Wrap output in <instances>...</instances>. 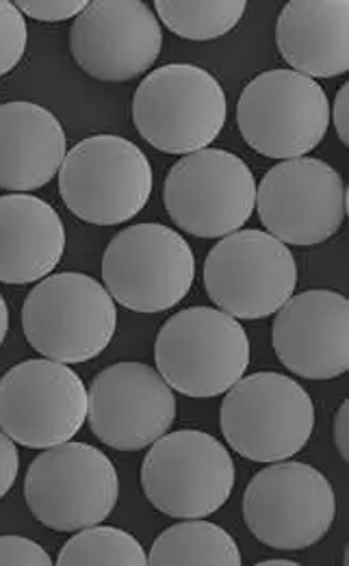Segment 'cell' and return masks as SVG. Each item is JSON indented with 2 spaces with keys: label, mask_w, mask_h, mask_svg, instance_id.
<instances>
[{
  "label": "cell",
  "mask_w": 349,
  "mask_h": 566,
  "mask_svg": "<svg viewBox=\"0 0 349 566\" xmlns=\"http://www.w3.org/2000/svg\"><path fill=\"white\" fill-rule=\"evenodd\" d=\"M159 20L182 40L211 42L229 35L245 15V0H157Z\"/></svg>",
  "instance_id": "obj_22"
},
{
  "label": "cell",
  "mask_w": 349,
  "mask_h": 566,
  "mask_svg": "<svg viewBox=\"0 0 349 566\" xmlns=\"http://www.w3.org/2000/svg\"><path fill=\"white\" fill-rule=\"evenodd\" d=\"M29 29L15 2L0 0V78L7 76L27 51Z\"/></svg>",
  "instance_id": "obj_24"
},
{
  "label": "cell",
  "mask_w": 349,
  "mask_h": 566,
  "mask_svg": "<svg viewBox=\"0 0 349 566\" xmlns=\"http://www.w3.org/2000/svg\"><path fill=\"white\" fill-rule=\"evenodd\" d=\"M229 117L220 81L200 65L168 63L150 72L133 96V124L152 148L191 155L209 148Z\"/></svg>",
  "instance_id": "obj_1"
},
{
  "label": "cell",
  "mask_w": 349,
  "mask_h": 566,
  "mask_svg": "<svg viewBox=\"0 0 349 566\" xmlns=\"http://www.w3.org/2000/svg\"><path fill=\"white\" fill-rule=\"evenodd\" d=\"M0 565L49 566L53 558L31 538L0 536Z\"/></svg>",
  "instance_id": "obj_25"
},
{
  "label": "cell",
  "mask_w": 349,
  "mask_h": 566,
  "mask_svg": "<svg viewBox=\"0 0 349 566\" xmlns=\"http://www.w3.org/2000/svg\"><path fill=\"white\" fill-rule=\"evenodd\" d=\"M103 281L114 302L133 313H163L180 304L195 281L187 239L163 224L124 228L103 254Z\"/></svg>",
  "instance_id": "obj_8"
},
{
  "label": "cell",
  "mask_w": 349,
  "mask_h": 566,
  "mask_svg": "<svg viewBox=\"0 0 349 566\" xmlns=\"http://www.w3.org/2000/svg\"><path fill=\"white\" fill-rule=\"evenodd\" d=\"M89 2L87 0H18L15 7L22 15L40 22H63L76 18Z\"/></svg>",
  "instance_id": "obj_26"
},
{
  "label": "cell",
  "mask_w": 349,
  "mask_h": 566,
  "mask_svg": "<svg viewBox=\"0 0 349 566\" xmlns=\"http://www.w3.org/2000/svg\"><path fill=\"white\" fill-rule=\"evenodd\" d=\"M70 51L96 81L126 83L155 65L163 51V29L141 0H94L74 18Z\"/></svg>",
  "instance_id": "obj_15"
},
{
  "label": "cell",
  "mask_w": 349,
  "mask_h": 566,
  "mask_svg": "<svg viewBox=\"0 0 349 566\" xmlns=\"http://www.w3.org/2000/svg\"><path fill=\"white\" fill-rule=\"evenodd\" d=\"M297 566V563H292V560H265V563H261V566Z\"/></svg>",
  "instance_id": "obj_31"
},
{
  "label": "cell",
  "mask_w": 349,
  "mask_h": 566,
  "mask_svg": "<svg viewBox=\"0 0 349 566\" xmlns=\"http://www.w3.org/2000/svg\"><path fill=\"white\" fill-rule=\"evenodd\" d=\"M116 328V302L107 286L78 272L46 276L31 289L22 306L29 345L63 365L98 358L114 340Z\"/></svg>",
  "instance_id": "obj_2"
},
{
  "label": "cell",
  "mask_w": 349,
  "mask_h": 566,
  "mask_svg": "<svg viewBox=\"0 0 349 566\" xmlns=\"http://www.w3.org/2000/svg\"><path fill=\"white\" fill-rule=\"evenodd\" d=\"M236 126L245 144L269 159L308 157L330 126L324 87L293 70L254 76L236 101Z\"/></svg>",
  "instance_id": "obj_5"
},
{
  "label": "cell",
  "mask_w": 349,
  "mask_h": 566,
  "mask_svg": "<svg viewBox=\"0 0 349 566\" xmlns=\"http://www.w3.org/2000/svg\"><path fill=\"white\" fill-rule=\"evenodd\" d=\"M332 439L337 446L339 455L348 462L349 460V401L346 399L335 417V430H332Z\"/></svg>",
  "instance_id": "obj_29"
},
{
  "label": "cell",
  "mask_w": 349,
  "mask_h": 566,
  "mask_svg": "<svg viewBox=\"0 0 349 566\" xmlns=\"http://www.w3.org/2000/svg\"><path fill=\"white\" fill-rule=\"evenodd\" d=\"M141 489L155 509L172 518H207L233 495V455L202 430H176L150 446Z\"/></svg>",
  "instance_id": "obj_10"
},
{
  "label": "cell",
  "mask_w": 349,
  "mask_h": 566,
  "mask_svg": "<svg viewBox=\"0 0 349 566\" xmlns=\"http://www.w3.org/2000/svg\"><path fill=\"white\" fill-rule=\"evenodd\" d=\"M337 516L330 480L306 462H274L243 493V521L256 541L281 552L319 543Z\"/></svg>",
  "instance_id": "obj_9"
},
{
  "label": "cell",
  "mask_w": 349,
  "mask_h": 566,
  "mask_svg": "<svg viewBox=\"0 0 349 566\" xmlns=\"http://www.w3.org/2000/svg\"><path fill=\"white\" fill-rule=\"evenodd\" d=\"M89 428L117 452L150 448L172 428L174 389L146 363H116L89 387Z\"/></svg>",
  "instance_id": "obj_16"
},
{
  "label": "cell",
  "mask_w": 349,
  "mask_h": 566,
  "mask_svg": "<svg viewBox=\"0 0 349 566\" xmlns=\"http://www.w3.org/2000/svg\"><path fill=\"white\" fill-rule=\"evenodd\" d=\"M31 514L55 532H78L112 516L119 478L109 455L87 443H61L40 453L24 478Z\"/></svg>",
  "instance_id": "obj_7"
},
{
  "label": "cell",
  "mask_w": 349,
  "mask_h": 566,
  "mask_svg": "<svg viewBox=\"0 0 349 566\" xmlns=\"http://www.w3.org/2000/svg\"><path fill=\"white\" fill-rule=\"evenodd\" d=\"M332 124L341 144L349 146V83H343L337 94V101L332 107Z\"/></svg>",
  "instance_id": "obj_28"
},
{
  "label": "cell",
  "mask_w": 349,
  "mask_h": 566,
  "mask_svg": "<svg viewBox=\"0 0 349 566\" xmlns=\"http://www.w3.org/2000/svg\"><path fill=\"white\" fill-rule=\"evenodd\" d=\"M168 216L182 232L222 239L247 224L256 205V180L229 150L204 148L174 164L163 187Z\"/></svg>",
  "instance_id": "obj_13"
},
{
  "label": "cell",
  "mask_w": 349,
  "mask_h": 566,
  "mask_svg": "<svg viewBox=\"0 0 349 566\" xmlns=\"http://www.w3.org/2000/svg\"><path fill=\"white\" fill-rule=\"evenodd\" d=\"M276 46L293 72L335 78L349 70L348 0H292L276 22Z\"/></svg>",
  "instance_id": "obj_19"
},
{
  "label": "cell",
  "mask_w": 349,
  "mask_h": 566,
  "mask_svg": "<svg viewBox=\"0 0 349 566\" xmlns=\"http://www.w3.org/2000/svg\"><path fill=\"white\" fill-rule=\"evenodd\" d=\"M59 566L85 565H148V556L141 543L119 530L109 525H92L78 530L59 552Z\"/></svg>",
  "instance_id": "obj_23"
},
{
  "label": "cell",
  "mask_w": 349,
  "mask_h": 566,
  "mask_svg": "<svg viewBox=\"0 0 349 566\" xmlns=\"http://www.w3.org/2000/svg\"><path fill=\"white\" fill-rule=\"evenodd\" d=\"M204 286L220 311L234 319L274 315L297 284L289 245L261 230H236L218 241L204 261Z\"/></svg>",
  "instance_id": "obj_12"
},
{
  "label": "cell",
  "mask_w": 349,
  "mask_h": 566,
  "mask_svg": "<svg viewBox=\"0 0 349 566\" xmlns=\"http://www.w3.org/2000/svg\"><path fill=\"white\" fill-rule=\"evenodd\" d=\"M20 471V453L15 443L0 430V500L11 491Z\"/></svg>",
  "instance_id": "obj_27"
},
{
  "label": "cell",
  "mask_w": 349,
  "mask_h": 566,
  "mask_svg": "<svg viewBox=\"0 0 349 566\" xmlns=\"http://www.w3.org/2000/svg\"><path fill=\"white\" fill-rule=\"evenodd\" d=\"M152 178V166L137 144L119 135H92L65 155L59 193L78 220L117 227L146 209Z\"/></svg>",
  "instance_id": "obj_3"
},
{
  "label": "cell",
  "mask_w": 349,
  "mask_h": 566,
  "mask_svg": "<svg viewBox=\"0 0 349 566\" xmlns=\"http://www.w3.org/2000/svg\"><path fill=\"white\" fill-rule=\"evenodd\" d=\"M65 155L57 115L27 101L0 105V189L27 193L46 187Z\"/></svg>",
  "instance_id": "obj_18"
},
{
  "label": "cell",
  "mask_w": 349,
  "mask_h": 566,
  "mask_svg": "<svg viewBox=\"0 0 349 566\" xmlns=\"http://www.w3.org/2000/svg\"><path fill=\"white\" fill-rule=\"evenodd\" d=\"M278 360L299 378L332 380L349 371V302L339 291L292 295L272 326Z\"/></svg>",
  "instance_id": "obj_17"
},
{
  "label": "cell",
  "mask_w": 349,
  "mask_h": 566,
  "mask_svg": "<svg viewBox=\"0 0 349 566\" xmlns=\"http://www.w3.org/2000/svg\"><path fill=\"white\" fill-rule=\"evenodd\" d=\"M7 333H9V308H7L4 297L0 295V345L4 343Z\"/></svg>",
  "instance_id": "obj_30"
},
{
  "label": "cell",
  "mask_w": 349,
  "mask_h": 566,
  "mask_svg": "<svg viewBox=\"0 0 349 566\" xmlns=\"http://www.w3.org/2000/svg\"><path fill=\"white\" fill-rule=\"evenodd\" d=\"M81 376L51 358H31L0 378V430L18 446L49 450L72 441L87 421Z\"/></svg>",
  "instance_id": "obj_11"
},
{
  "label": "cell",
  "mask_w": 349,
  "mask_h": 566,
  "mask_svg": "<svg viewBox=\"0 0 349 566\" xmlns=\"http://www.w3.org/2000/svg\"><path fill=\"white\" fill-rule=\"evenodd\" d=\"M148 565L239 566L243 558L224 527L204 518H182L155 541Z\"/></svg>",
  "instance_id": "obj_21"
},
{
  "label": "cell",
  "mask_w": 349,
  "mask_h": 566,
  "mask_svg": "<svg viewBox=\"0 0 349 566\" xmlns=\"http://www.w3.org/2000/svg\"><path fill=\"white\" fill-rule=\"evenodd\" d=\"M254 209L272 237L285 245L310 248L343 227L348 187L343 176L321 159H289L263 176Z\"/></svg>",
  "instance_id": "obj_14"
},
{
  "label": "cell",
  "mask_w": 349,
  "mask_h": 566,
  "mask_svg": "<svg viewBox=\"0 0 349 566\" xmlns=\"http://www.w3.org/2000/svg\"><path fill=\"white\" fill-rule=\"evenodd\" d=\"M63 252L65 228L49 202L31 193L0 196V283H40Z\"/></svg>",
  "instance_id": "obj_20"
},
{
  "label": "cell",
  "mask_w": 349,
  "mask_h": 566,
  "mask_svg": "<svg viewBox=\"0 0 349 566\" xmlns=\"http://www.w3.org/2000/svg\"><path fill=\"white\" fill-rule=\"evenodd\" d=\"M157 371L182 396L218 397L250 367L243 326L220 308L191 306L170 317L155 340Z\"/></svg>",
  "instance_id": "obj_4"
},
{
  "label": "cell",
  "mask_w": 349,
  "mask_h": 566,
  "mask_svg": "<svg viewBox=\"0 0 349 566\" xmlns=\"http://www.w3.org/2000/svg\"><path fill=\"white\" fill-rule=\"evenodd\" d=\"M224 439L252 462H281L302 452L315 430V403L293 378L261 371L226 391L220 410Z\"/></svg>",
  "instance_id": "obj_6"
}]
</instances>
